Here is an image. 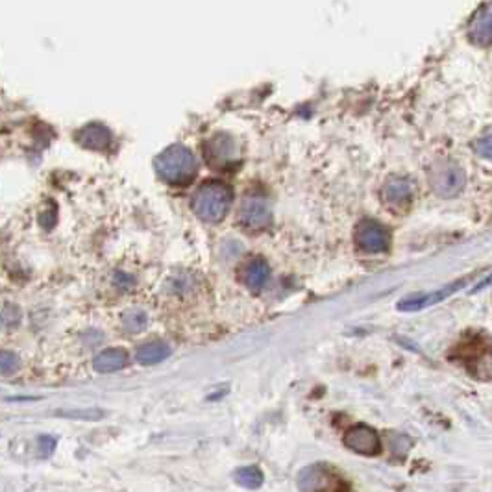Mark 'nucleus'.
<instances>
[{"label": "nucleus", "mask_w": 492, "mask_h": 492, "mask_svg": "<svg viewBox=\"0 0 492 492\" xmlns=\"http://www.w3.org/2000/svg\"><path fill=\"white\" fill-rule=\"evenodd\" d=\"M234 202V191L228 184L219 180L205 181L195 191L191 208L195 215L204 222H220L228 215L229 208Z\"/></svg>", "instance_id": "nucleus-1"}, {"label": "nucleus", "mask_w": 492, "mask_h": 492, "mask_svg": "<svg viewBox=\"0 0 492 492\" xmlns=\"http://www.w3.org/2000/svg\"><path fill=\"white\" fill-rule=\"evenodd\" d=\"M154 167L161 180L169 186H187L196 178L198 163L195 154L181 145H172L165 148L154 160Z\"/></svg>", "instance_id": "nucleus-2"}, {"label": "nucleus", "mask_w": 492, "mask_h": 492, "mask_svg": "<svg viewBox=\"0 0 492 492\" xmlns=\"http://www.w3.org/2000/svg\"><path fill=\"white\" fill-rule=\"evenodd\" d=\"M429 186L443 198L457 196L464 187V171L453 161H437L429 171Z\"/></svg>", "instance_id": "nucleus-3"}, {"label": "nucleus", "mask_w": 492, "mask_h": 492, "mask_svg": "<svg viewBox=\"0 0 492 492\" xmlns=\"http://www.w3.org/2000/svg\"><path fill=\"white\" fill-rule=\"evenodd\" d=\"M298 487L302 491H344L346 485L324 464H311L298 474Z\"/></svg>", "instance_id": "nucleus-4"}, {"label": "nucleus", "mask_w": 492, "mask_h": 492, "mask_svg": "<svg viewBox=\"0 0 492 492\" xmlns=\"http://www.w3.org/2000/svg\"><path fill=\"white\" fill-rule=\"evenodd\" d=\"M239 222L250 232H261L272 222V215L263 196L250 195L239 208Z\"/></svg>", "instance_id": "nucleus-5"}, {"label": "nucleus", "mask_w": 492, "mask_h": 492, "mask_svg": "<svg viewBox=\"0 0 492 492\" xmlns=\"http://www.w3.org/2000/svg\"><path fill=\"white\" fill-rule=\"evenodd\" d=\"M390 235L374 220H361L356 229V243L363 252L380 253L389 248Z\"/></svg>", "instance_id": "nucleus-6"}, {"label": "nucleus", "mask_w": 492, "mask_h": 492, "mask_svg": "<svg viewBox=\"0 0 492 492\" xmlns=\"http://www.w3.org/2000/svg\"><path fill=\"white\" fill-rule=\"evenodd\" d=\"M344 446L361 455H376L381 450V440L374 429L368 426H354L344 433Z\"/></svg>", "instance_id": "nucleus-7"}, {"label": "nucleus", "mask_w": 492, "mask_h": 492, "mask_svg": "<svg viewBox=\"0 0 492 492\" xmlns=\"http://www.w3.org/2000/svg\"><path fill=\"white\" fill-rule=\"evenodd\" d=\"M204 152L210 165L222 169V167H228L232 161H235L237 148H235V143L232 137L219 133V136L211 137L210 141L205 143Z\"/></svg>", "instance_id": "nucleus-8"}, {"label": "nucleus", "mask_w": 492, "mask_h": 492, "mask_svg": "<svg viewBox=\"0 0 492 492\" xmlns=\"http://www.w3.org/2000/svg\"><path fill=\"white\" fill-rule=\"evenodd\" d=\"M464 283H467V280H459V282L452 283V285H446V287L439 289V291H435V293L405 298V300H402V304H398V309L400 311H419V309H424V307L428 306L439 304L443 302L444 298L452 296L455 291H459V289L463 287Z\"/></svg>", "instance_id": "nucleus-9"}, {"label": "nucleus", "mask_w": 492, "mask_h": 492, "mask_svg": "<svg viewBox=\"0 0 492 492\" xmlns=\"http://www.w3.org/2000/svg\"><path fill=\"white\" fill-rule=\"evenodd\" d=\"M468 37L472 43L487 47L492 44V4L483 6L478 13L474 15L468 25Z\"/></svg>", "instance_id": "nucleus-10"}, {"label": "nucleus", "mask_w": 492, "mask_h": 492, "mask_svg": "<svg viewBox=\"0 0 492 492\" xmlns=\"http://www.w3.org/2000/svg\"><path fill=\"white\" fill-rule=\"evenodd\" d=\"M76 139H78L80 145H82L83 148H88V150L104 152L109 148L113 137L112 132H109L104 124L93 122V124L83 126L82 130L76 133Z\"/></svg>", "instance_id": "nucleus-11"}, {"label": "nucleus", "mask_w": 492, "mask_h": 492, "mask_svg": "<svg viewBox=\"0 0 492 492\" xmlns=\"http://www.w3.org/2000/svg\"><path fill=\"white\" fill-rule=\"evenodd\" d=\"M268 278H270V267L265 259L252 258L241 268V280L248 289L252 291H259L267 285Z\"/></svg>", "instance_id": "nucleus-12"}, {"label": "nucleus", "mask_w": 492, "mask_h": 492, "mask_svg": "<svg viewBox=\"0 0 492 492\" xmlns=\"http://www.w3.org/2000/svg\"><path fill=\"white\" fill-rule=\"evenodd\" d=\"M128 361H130V357H128L126 350L107 348V350H102L95 356L93 368L98 374H112V372L122 371L128 365Z\"/></svg>", "instance_id": "nucleus-13"}, {"label": "nucleus", "mask_w": 492, "mask_h": 492, "mask_svg": "<svg viewBox=\"0 0 492 492\" xmlns=\"http://www.w3.org/2000/svg\"><path fill=\"white\" fill-rule=\"evenodd\" d=\"M381 195H383V200H385L387 204L398 208V205H404L409 202L411 196H413V186L409 184V180L396 176V178H390L385 186H383Z\"/></svg>", "instance_id": "nucleus-14"}, {"label": "nucleus", "mask_w": 492, "mask_h": 492, "mask_svg": "<svg viewBox=\"0 0 492 492\" xmlns=\"http://www.w3.org/2000/svg\"><path fill=\"white\" fill-rule=\"evenodd\" d=\"M169 356H171V346L161 341H150L137 348L136 361L137 363H141V365L150 366L157 365L161 361H165Z\"/></svg>", "instance_id": "nucleus-15"}, {"label": "nucleus", "mask_w": 492, "mask_h": 492, "mask_svg": "<svg viewBox=\"0 0 492 492\" xmlns=\"http://www.w3.org/2000/svg\"><path fill=\"white\" fill-rule=\"evenodd\" d=\"M468 371L472 372L476 378H492V352L487 348H479L476 352L474 348L472 356L467 357Z\"/></svg>", "instance_id": "nucleus-16"}, {"label": "nucleus", "mask_w": 492, "mask_h": 492, "mask_svg": "<svg viewBox=\"0 0 492 492\" xmlns=\"http://www.w3.org/2000/svg\"><path fill=\"white\" fill-rule=\"evenodd\" d=\"M147 313L141 311V309H132V311H126L122 315V328L128 333H141L147 328Z\"/></svg>", "instance_id": "nucleus-17"}, {"label": "nucleus", "mask_w": 492, "mask_h": 492, "mask_svg": "<svg viewBox=\"0 0 492 492\" xmlns=\"http://www.w3.org/2000/svg\"><path fill=\"white\" fill-rule=\"evenodd\" d=\"M235 479L246 488H258L263 483V472L258 467H243L235 472Z\"/></svg>", "instance_id": "nucleus-18"}, {"label": "nucleus", "mask_w": 492, "mask_h": 492, "mask_svg": "<svg viewBox=\"0 0 492 492\" xmlns=\"http://www.w3.org/2000/svg\"><path fill=\"white\" fill-rule=\"evenodd\" d=\"M59 416L71 420H88V422H95L104 416V411L98 407H85V409H61L58 411Z\"/></svg>", "instance_id": "nucleus-19"}, {"label": "nucleus", "mask_w": 492, "mask_h": 492, "mask_svg": "<svg viewBox=\"0 0 492 492\" xmlns=\"http://www.w3.org/2000/svg\"><path fill=\"white\" fill-rule=\"evenodd\" d=\"M20 361L10 350H0V376H10L19 371Z\"/></svg>", "instance_id": "nucleus-20"}, {"label": "nucleus", "mask_w": 492, "mask_h": 492, "mask_svg": "<svg viewBox=\"0 0 492 492\" xmlns=\"http://www.w3.org/2000/svg\"><path fill=\"white\" fill-rule=\"evenodd\" d=\"M472 147H474V150H476V154H478V156H481L483 160L492 161V133L479 137L478 141L474 143Z\"/></svg>", "instance_id": "nucleus-21"}, {"label": "nucleus", "mask_w": 492, "mask_h": 492, "mask_svg": "<svg viewBox=\"0 0 492 492\" xmlns=\"http://www.w3.org/2000/svg\"><path fill=\"white\" fill-rule=\"evenodd\" d=\"M56 222H58V208H56L54 202H49V210L41 211L40 224L44 229H52L56 226Z\"/></svg>", "instance_id": "nucleus-22"}, {"label": "nucleus", "mask_w": 492, "mask_h": 492, "mask_svg": "<svg viewBox=\"0 0 492 492\" xmlns=\"http://www.w3.org/2000/svg\"><path fill=\"white\" fill-rule=\"evenodd\" d=\"M0 320L4 322L6 326H13L20 320V311L17 306H6L2 315H0Z\"/></svg>", "instance_id": "nucleus-23"}, {"label": "nucleus", "mask_w": 492, "mask_h": 492, "mask_svg": "<svg viewBox=\"0 0 492 492\" xmlns=\"http://www.w3.org/2000/svg\"><path fill=\"white\" fill-rule=\"evenodd\" d=\"M115 283H117L119 287L122 289H130L133 285V278L124 272H117L115 274Z\"/></svg>", "instance_id": "nucleus-24"}, {"label": "nucleus", "mask_w": 492, "mask_h": 492, "mask_svg": "<svg viewBox=\"0 0 492 492\" xmlns=\"http://www.w3.org/2000/svg\"><path fill=\"white\" fill-rule=\"evenodd\" d=\"M40 444L44 450H47V453H50L54 450V446H56V439H54V437H47V435H43V437L40 439Z\"/></svg>", "instance_id": "nucleus-25"}]
</instances>
